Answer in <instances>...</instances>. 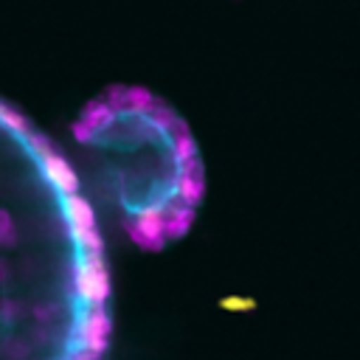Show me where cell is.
<instances>
[{"label":"cell","mask_w":360,"mask_h":360,"mask_svg":"<svg viewBox=\"0 0 360 360\" xmlns=\"http://www.w3.org/2000/svg\"><path fill=\"white\" fill-rule=\"evenodd\" d=\"M65 208H68V219H70L73 231H93L96 228V214L84 197H79V194L65 197Z\"/></svg>","instance_id":"8992f818"},{"label":"cell","mask_w":360,"mask_h":360,"mask_svg":"<svg viewBox=\"0 0 360 360\" xmlns=\"http://www.w3.org/2000/svg\"><path fill=\"white\" fill-rule=\"evenodd\" d=\"M28 143L37 149V155H39V158H48V155H53V146H51V141H48L45 135H39V132H31V135H28Z\"/></svg>","instance_id":"9a60e30c"},{"label":"cell","mask_w":360,"mask_h":360,"mask_svg":"<svg viewBox=\"0 0 360 360\" xmlns=\"http://www.w3.org/2000/svg\"><path fill=\"white\" fill-rule=\"evenodd\" d=\"M42 172H45V177L65 194V197H70V194H76V186H79V180H76V172L70 169V163L59 155V152H53V155H48V158H42Z\"/></svg>","instance_id":"277c9868"},{"label":"cell","mask_w":360,"mask_h":360,"mask_svg":"<svg viewBox=\"0 0 360 360\" xmlns=\"http://www.w3.org/2000/svg\"><path fill=\"white\" fill-rule=\"evenodd\" d=\"M172 149H174V160H177V166H186V163L197 160V143H194L191 135H183V138L172 141Z\"/></svg>","instance_id":"9c48e42d"},{"label":"cell","mask_w":360,"mask_h":360,"mask_svg":"<svg viewBox=\"0 0 360 360\" xmlns=\"http://www.w3.org/2000/svg\"><path fill=\"white\" fill-rule=\"evenodd\" d=\"M107 335H110V315L104 307H90L79 323V343L90 354H101L107 349Z\"/></svg>","instance_id":"7a4b0ae2"},{"label":"cell","mask_w":360,"mask_h":360,"mask_svg":"<svg viewBox=\"0 0 360 360\" xmlns=\"http://www.w3.org/2000/svg\"><path fill=\"white\" fill-rule=\"evenodd\" d=\"M6 278H8V262L0 259V281H6Z\"/></svg>","instance_id":"ac0fdd59"},{"label":"cell","mask_w":360,"mask_h":360,"mask_svg":"<svg viewBox=\"0 0 360 360\" xmlns=\"http://www.w3.org/2000/svg\"><path fill=\"white\" fill-rule=\"evenodd\" d=\"M73 138H76L79 143H87V141H93V138H96V129H93V127H87V124L79 118V121L73 124Z\"/></svg>","instance_id":"2e32d148"},{"label":"cell","mask_w":360,"mask_h":360,"mask_svg":"<svg viewBox=\"0 0 360 360\" xmlns=\"http://www.w3.org/2000/svg\"><path fill=\"white\" fill-rule=\"evenodd\" d=\"M174 197H180L186 205L197 208L205 197V169H202V160H191L186 166L177 169V177H174Z\"/></svg>","instance_id":"3957f363"},{"label":"cell","mask_w":360,"mask_h":360,"mask_svg":"<svg viewBox=\"0 0 360 360\" xmlns=\"http://www.w3.org/2000/svg\"><path fill=\"white\" fill-rule=\"evenodd\" d=\"M158 110L155 96L146 87H127V112L132 115H152Z\"/></svg>","instance_id":"ba28073f"},{"label":"cell","mask_w":360,"mask_h":360,"mask_svg":"<svg viewBox=\"0 0 360 360\" xmlns=\"http://www.w3.org/2000/svg\"><path fill=\"white\" fill-rule=\"evenodd\" d=\"M70 360H98L96 354H90V352H79V354H73Z\"/></svg>","instance_id":"d6986e66"},{"label":"cell","mask_w":360,"mask_h":360,"mask_svg":"<svg viewBox=\"0 0 360 360\" xmlns=\"http://www.w3.org/2000/svg\"><path fill=\"white\" fill-rule=\"evenodd\" d=\"M127 233L135 245L146 250H160L166 242V211L158 205L141 208L132 219H127Z\"/></svg>","instance_id":"6da1fadb"},{"label":"cell","mask_w":360,"mask_h":360,"mask_svg":"<svg viewBox=\"0 0 360 360\" xmlns=\"http://www.w3.org/2000/svg\"><path fill=\"white\" fill-rule=\"evenodd\" d=\"M115 110L107 104V101H90L84 110H82V121L87 124V127H93L96 132L98 129H107L112 121H115Z\"/></svg>","instance_id":"52a82bcc"},{"label":"cell","mask_w":360,"mask_h":360,"mask_svg":"<svg viewBox=\"0 0 360 360\" xmlns=\"http://www.w3.org/2000/svg\"><path fill=\"white\" fill-rule=\"evenodd\" d=\"M163 211H166V239L186 236L188 228H191V222H194V208L186 205L180 197H172L169 208H163Z\"/></svg>","instance_id":"5b68a950"},{"label":"cell","mask_w":360,"mask_h":360,"mask_svg":"<svg viewBox=\"0 0 360 360\" xmlns=\"http://www.w3.org/2000/svg\"><path fill=\"white\" fill-rule=\"evenodd\" d=\"M73 236L84 248V253H101V236L96 228L93 231H73Z\"/></svg>","instance_id":"4fadbf2b"},{"label":"cell","mask_w":360,"mask_h":360,"mask_svg":"<svg viewBox=\"0 0 360 360\" xmlns=\"http://www.w3.org/2000/svg\"><path fill=\"white\" fill-rule=\"evenodd\" d=\"M107 104H110L115 112L127 110V87H110V93H107Z\"/></svg>","instance_id":"5bb4252c"},{"label":"cell","mask_w":360,"mask_h":360,"mask_svg":"<svg viewBox=\"0 0 360 360\" xmlns=\"http://www.w3.org/2000/svg\"><path fill=\"white\" fill-rule=\"evenodd\" d=\"M17 309H20V307H17L14 301H3V321L11 323V321L17 318Z\"/></svg>","instance_id":"e0dca14e"},{"label":"cell","mask_w":360,"mask_h":360,"mask_svg":"<svg viewBox=\"0 0 360 360\" xmlns=\"http://www.w3.org/2000/svg\"><path fill=\"white\" fill-rule=\"evenodd\" d=\"M0 121L6 124V127H11V129H17L20 135H31V127H28V121H25V115L22 112H17V110H11V107H6V104H0Z\"/></svg>","instance_id":"30bf717a"},{"label":"cell","mask_w":360,"mask_h":360,"mask_svg":"<svg viewBox=\"0 0 360 360\" xmlns=\"http://www.w3.org/2000/svg\"><path fill=\"white\" fill-rule=\"evenodd\" d=\"M174 118H177V115H174L169 107L158 104V110L149 115V124H152L158 132H169V129H172V124H174Z\"/></svg>","instance_id":"7c38bea8"},{"label":"cell","mask_w":360,"mask_h":360,"mask_svg":"<svg viewBox=\"0 0 360 360\" xmlns=\"http://www.w3.org/2000/svg\"><path fill=\"white\" fill-rule=\"evenodd\" d=\"M0 245L3 248H14L17 245V228H14V219L6 208H0Z\"/></svg>","instance_id":"8fae6325"}]
</instances>
